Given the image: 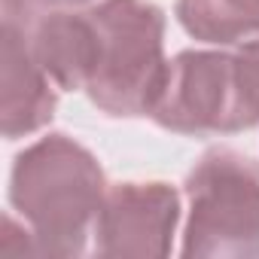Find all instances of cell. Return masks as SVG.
<instances>
[{"label":"cell","instance_id":"6da1fadb","mask_svg":"<svg viewBox=\"0 0 259 259\" xmlns=\"http://www.w3.org/2000/svg\"><path fill=\"white\" fill-rule=\"evenodd\" d=\"M104 195L98 159L67 135H46L13 162L10 204L31 229L37 256H82Z\"/></svg>","mask_w":259,"mask_h":259},{"label":"cell","instance_id":"7a4b0ae2","mask_svg":"<svg viewBox=\"0 0 259 259\" xmlns=\"http://www.w3.org/2000/svg\"><path fill=\"white\" fill-rule=\"evenodd\" d=\"M156 125L174 135H238L259 125V40L238 52L186 49L168 61Z\"/></svg>","mask_w":259,"mask_h":259},{"label":"cell","instance_id":"3957f363","mask_svg":"<svg viewBox=\"0 0 259 259\" xmlns=\"http://www.w3.org/2000/svg\"><path fill=\"white\" fill-rule=\"evenodd\" d=\"M89 101L107 116H150L165 70V13L150 0H98Z\"/></svg>","mask_w":259,"mask_h":259},{"label":"cell","instance_id":"277c9868","mask_svg":"<svg viewBox=\"0 0 259 259\" xmlns=\"http://www.w3.org/2000/svg\"><path fill=\"white\" fill-rule=\"evenodd\" d=\"M189 217L183 256H259V162L229 150H207L186 177Z\"/></svg>","mask_w":259,"mask_h":259},{"label":"cell","instance_id":"5b68a950","mask_svg":"<svg viewBox=\"0 0 259 259\" xmlns=\"http://www.w3.org/2000/svg\"><path fill=\"white\" fill-rule=\"evenodd\" d=\"M180 223V192L168 183L107 186L92 250L98 256H168Z\"/></svg>","mask_w":259,"mask_h":259},{"label":"cell","instance_id":"8992f818","mask_svg":"<svg viewBox=\"0 0 259 259\" xmlns=\"http://www.w3.org/2000/svg\"><path fill=\"white\" fill-rule=\"evenodd\" d=\"M31 25L4 19L0 28V128L7 141L40 132L55 116V82L31 49Z\"/></svg>","mask_w":259,"mask_h":259},{"label":"cell","instance_id":"52a82bcc","mask_svg":"<svg viewBox=\"0 0 259 259\" xmlns=\"http://www.w3.org/2000/svg\"><path fill=\"white\" fill-rule=\"evenodd\" d=\"M31 49L49 79L64 92H85L95 64V25L89 7L49 10L28 28Z\"/></svg>","mask_w":259,"mask_h":259},{"label":"cell","instance_id":"ba28073f","mask_svg":"<svg viewBox=\"0 0 259 259\" xmlns=\"http://www.w3.org/2000/svg\"><path fill=\"white\" fill-rule=\"evenodd\" d=\"M177 22L210 46L259 40V0H177Z\"/></svg>","mask_w":259,"mask_h":259},{"label":"cell","instance_id":"9c48e42d","mask_svg":"<svg viewBox=\"0 0 259 259\" xmlns=\"http://www.w3.org/2000/svg\"><path fill=\"white\" fill-rule=\"evenodd\" d=\"M37 7H49V10H79V7H92L98 0H34Z\"/></svg>","mask_w":259,"mask_h":259}]
</instances>
